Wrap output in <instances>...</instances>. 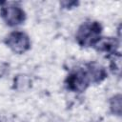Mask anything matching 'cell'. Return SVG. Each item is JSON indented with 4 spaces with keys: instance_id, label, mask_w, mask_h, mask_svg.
I'll list each match as a JSON object with an SVG mask.
<instances>
[{
    "instance_id": "52a82bcc",
    "label": "cell",
    "mask_w": 122,
    "mask_h": 122,
    "mask_svg": "<svg viewBox=\"0 0 122 122\" xmlns=\"http://www.w3.org/2000/svg\"><path fill=\"white\" fill-rule=\"evenodd\" d=\"M31 80L28 75L19 74L14 78V88L19 92H24L30 87Z\"/></svg>"
},
{
    "instance_id": "6da1fadb",
    "label": "cell",
    "mask_w": 122,
    "mask_h": 122,
    "mask_svg": "<svg viewBox=\"0 0 122 122\" xmlns=\"http://www.w3.org/2000/svg\"><path fill=\"white\" fill-rule=\"evenodd\" d=\"M101 26L97 22H85L82 24L76 32V40L83 47L94 46L99 40L101 33Z\"/></svg>"
},
{
    "instance_id": "ba28073f",
    "label": "cell",
    "mask_w": 122,
    "mask_h": 122,
    "mask_svg": "<svg viewBox=\"0 0 122 122\" xmlns=\"http://www.w3.org/2000/svg\"><path fill=\"white\" fill-rule=\"evenodd\" d=\"M110 108L114 114L116 115L121 114V95L120 94H116L111 99Z\"/></svg>"
},
{
    "instance_id": "5b68a950",
    "label": "cell",
    "mask_w": 122,
    "mask_h": 122,
    "mask_svg": "<svg viewBox=\"0 0 122 122\" xmlns=\"http://www.w3.org/2000/svg\"><path fill=\"white\" fill-rule=\"evenodd\" d=\"M85 70H86V72H87L88 77L90 79V82H94V83L100 82L107 75L105 69L100 64H98L96 62H92V63L88 64L87 69H85Z\"/></svg>"
},
{
    "instance_id": "277c9868",
    "label": "cell",
    "mask_w": 122,
    "mask_h": 122,
    "mask_svg": "<svg viewBox=\"0 0 122 122\" xmlns=\"http://www.w3.org/2000/svg\"><path fill=\"white\" fill-rule=\"evenodd\" d=\"M67 87L72 92H83L90 84V79L85 69H77L67 78Z\"/></svg>"
},
{
    "instance_id": "8992f818",
    "label": "cell",
    "mask_w": 122,
    "mask_h": 122,
    "mask_svg": "<svg viewBox=\"0 0 122 122\" xmlns=\"http://www.w3.org/2000/svg\"><path fill=\"white\" fill-rule=\"evenodd\" d=\"M94 46L100 51H105L114 54L118 44L114 38L108 37V38H99V40L94 44Z\"/></svg>"
},
{
    "instance_id": "7a4b0ae2",
    "label": "cell",
    "mask_w": 122,
    "mask_h": 122,
    "mask_svg": "<svg viewBox=\"0 0 122 122\" xmlns=\"http://www.w3.org/2000/svg\"><path fill=\"white\" fill-rule=\"evenodd\" d=\"M6 45L15 53H23L30 49L29 36L22 31H13L6 38Z\"/></svg>"
},
{
    "instance_id": "3957f363",
    "label": "cell",
    "mask_w": 122,
    "mask_h": 122,
    "mask_svg": "<svg viewBox=\"0 0 122 122\" xmlns=\"http://www.w3.org/2000/svg\"><path fill=\"white\" fill-rule=\"evenodd\" d=\"M1 16L9 26H18L25 20V12L21 7L8 4L1 9Z\"/></svg>"
}]
</instances>
